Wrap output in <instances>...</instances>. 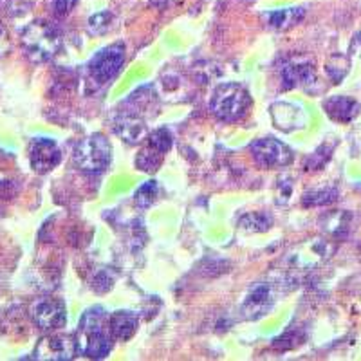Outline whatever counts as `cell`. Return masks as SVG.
Listing matches in <instances>:
<instances>
[{
    "label": "cell",
    "mask_w": 361,
    "mask_h": 361,
    "mask_svg": "<svg viewBox=\"0 0 361 361\" xmlns=\"http://www.w3.org/2000/svg\"><path fill=\"white\" fill-rule=\"evenodd\" d=\"M109 324H111V333L114 340L128 341L137 331L140 320L132 311H118L109 316Z\"/></svg>",
    "instance_id": "15"
},
{
    "label": "cell",
    "mask_w": 361,
    "mask_h": 361,
    "mask_svg": "<svg viewBox=\"0 0 361 361\" xmlns=\"http://www.w3.org/2000/svg\"><path fill=\"white\" fill-rule=\"evenodd\" d=\"M22 45L31 62L45 63L56 56L62 37L51 22L35 20L22 31Z\"/></svg>",
    "instance_id": "2"
},
{
    "label": "cell",
    "mask_w": 361,
    "mask_h": 361,
    "mask_svg": "<svg viewBox=\"0 0 361 361\" xmlns=\"http://www.w3.org/2000/svg\"><path fill=\"white\" fill-rule=\"evenodd\" d=\"M271 224H273V221H271L269 215L266 214H247L244 215L240 221H238V228L244 231H251V233H260V231H267L271 228Z\"/></svg>",
    "instance_id": "19"
},
{
    "label": "cell",
    "mask_w": 361,
    "mask_h": 361,
    "mask_svg": "<svg viewBox=\"0 0 361 361\" xmlns=\"http://www.w3.org/2000/svg\"><path fill=\"white\" fill-rule=\"evenodd\" d=\"M271 118H273L275 127L283 132L298 130V128H304L305 123H307V114L304 112V109L283 102L271 105Z\"/></svg>",
    "instance_id": "13"
},
{
    "label": "cell",
    "mask_w": 361,
    "mask_h": 361,
    "mask_svg": "<svg viewBox=\"0 0 361 361\" xmlns=\"http://www.w3.org/2000/svg\"><path fill=\"white\" fill-rule=\"evenodd\" d=\"M78 354L74 336H47L40 340L38 347L35 349V360H56L67 361L73 360Z\"/></svg>",
    "instance_id": "12"
},
{
    "label": "cell",
    "mask_w": 361,
    "mask_h": 361,
    "mask_svg": "<svg viewBox=\"0 0 361 361\" xmlns=\"http://www.w3.org/2000/svg\"><path fill=\"white\" fill-rule=\"evenodd\" d=\"M125 63V44L116 42L99 49L94 56L90 58L87 71H89V80L96 87L107 85L109 82L116 78Z\"/></svg>",
    "instance_id": "5"
},
{
    "label": "cell",
    "mask_w": 361,
    "mask_h": 361,
    "mask_svg": "<svg viewBox=\"0 0 361 361\" xmlns=\"http://www.w3.org/2000/svg\"><path fill=\"white\" fill-rule=\"evenodd\" d=\"M78 0H49V9L54 17L63 18L74 9Z\"/></svg>",
    "instance_id": "24"
},
{
    "label": "cell",
    "mask_w": 361,
    "mask_h": 361,
    "mask_svg": "<svg viewBox=\"0 0 361 361\" xmlns=\"http://www.w3.org/2000/svg\"><path fill=\"white\" fill-rule=\"evenodd\" d=\"M157 195H159V185L156 180H147L134 193V204L140 209H147L156 202Z\"/></svg>",
    "instance_id": "18"
},
{
    "label": "cell",
    "mask_w": 361,
    "mask_h": 361,
    "mask_svg": "<svg viewBox=\"0 0 361 361\" xmlns=\"http://www.w3.org/2000/svg\"><path fill=\"white\" fill-rule=\"evenodd\" d=\"M251 156L255 163L262 169H279V166H288L293 161L291 148L275 137H260L253 141L250 147Z\"/></svg>",
    "instance_id": "7"
},
{
    "label": "cell",
    "mask_w": 361,
    "mask_h": 361,
    "mask_svg": "<svg viewBox=\"0 0 361 361\" xmlns=\"http://www.w3.org/2000/svg\"><path fill=\"white\" fill-rule=\"evenodd\" d=\"M324 109L329 118L338 123H350L360 114V103L349 96H333L325 99Z\"/></svg>",
    "instance_id": "14"
},
{
    "label": "cell",
    "mask_w": 361,
    "mask_h": 361,
    "mask_svg": "<svg viewBox=\"0 0 361 361\" xmlns=\"http://www.w3.org/2000/svg\"><path fill=\"white\" fill-rule=\"evenodd\" d=\"M280 76L286 89L309 85L316 80L314 62L307 56H295L280 67Z\"/></svg>",
    "instance_id": "10"
},
{
    "label": "cell",
    "mask_w": 361,
    "mask_h": 361,
    "mask_svg": "<svg viewBox=\"0 0 361 361\" xmlns=\"http://www.w3.org/2000/svg\"><path fill=\"white\" fill-rule=\"evenodd\" d=\"M114 132L128 145H137L148 137L145 111L127 99L114 118Z\"/></svg>",
    "instance_id": "6"
},
{
    "label": "cell",
    "mask_w": 361,
    "mask_h": 361,
    "mask_svg": "<svg viewBox=\"0 0 361 361\" xmlns=\"http://www.w3.org/2000/svg\"><path fill=\"white\" fill-rule=\"evenodd\" d=\"M147 141H148L147 147L154 148L156 152L163 154L164 156V154L170 152V148H172L173 135L169 128H156L154 132H150V135L147 137Z\"/></svg>",
    "instance_id": "21"
},
{
    "label": "cell",
    "mask_w": 361,
    "mask_h": 361,
    "mask_svg": "<svg viewBox=\"0 0 361 361\" xmlns=\"http://www.w3.org/2000/svg\"><path fill=\"white\" fill-rule=\"evenodd\" d=\"M350 49H353L354 53L360 54V58H361V31L356 35V37H354L353 45H350Z\"/></svg>",
    "instance_id": "25"
},
{
    "label": "cell",
    "mask_w": 361,
    "mask_h": 361,
    "mask_svg": "<svg viewBox=\"0 0 361 361\" xmlns=\"http://www.w3.org/2000/svg\"><path fill=\"white\" fill-rule=\"evenodd\" d=\"M29 314L35 324L44 331H56L67 324V311L62 300L53 296L37 298L29 307Z\"/></svg>",
    "instance_id": "8"
},
{
    "label": "cell",
    "mask_w": 361,
    "mask_h": 361,
    "mask_svg": "<svg viewBox=\"0 0 361 361\" xmlns=\"http://www.w3.org/2000/svg\"><path fill=\"white\" fill-rule=\"evenodd\" d=\"M148 2H150V6H154V8L163 9V8H166V6H169L172 0H148Z\"/></svg>",
    "instance_id": "26"
},
{
    "label": "cell",
    "mask_w": 361,
    "mask_h": 361,
    "mask_svg": "<svg viewBox=\"0 0 361 361\" xmlns=\"http://www.w3.org/2000/svg\"><path fill=\"white\" fill-rule=\"evenodd\" d=\"M338 190L336 188H322V190H311V192H305L304 199H302V204L312 208V206H325L331 204L333 201H336Z\"/></svg>",
    "instance_id": "20"
},
{
    "label": "cell",
    "mask_w": 361,
    "mask_h": 361,
    "mask_svg": "<svg viewBox=\"0 0 361 361\" xmlns=\"http://www.w3.org/2000/svg\"><path fill=\"white\" fill-rule=\"evenodd\" d=\"M74 163L82 172L98 176L105 172L112 159V147L102 134H92L74 147Z\"/></svg>",
    "instance_id": "4"
},
{
    "label": "cell",
    "mask_w": 361,
    "mask_h": 361,
    "mask_svg": "<svg viewBox=\"0 0 361 361\" xmlns=\"http://www.w3.org/2000/svg\"><path fill=\"white\" fill-rule=\"evenodd\" d=\"M112 22H114L112 13L109 11L96 13V15H92V17L89 18V22H87V31H89L90 35H94V37H102V35L111 31Z\"/></svg>",
    "instance_id": "23"
},
{
    "label": "cell",
    "mask_w": 361,
    "mask_h": 361,
    "mask_svg": "<svg viewBox=\"0 0 361 361\" xmlns=\"http://www.w3.org/2000/svg\"><path fill=\"white\" fill-rule=\"evenodd\" d=\"M304 8H283L276 9V11L264 13V20L267 22V25L273 29H279V31H286V29L300 24V22L304 20Z\"/></svg>",
    "instance_id": "16"
},
{
    "label": "cell",
    "mask_w": 361,
    "mask_h": 361,
    "mask_svg": "<svg viewBox=\"0 0 361 361\" xmlns=\"http://www.w3.org/2000/svg\"><path fill=\"white\" fill-rule=\"evenodd\" d=\"M350 58L347 54H333L325 63V73L333 83H340L349 74Z\"/></svg>",
    "instance_id": "17"
},
{
    "label": "cell",
    "mask_w": 361,
    "mask_h": 361,
    "mask_svg": "<svg viewBox=\"0 0 361 361\" xmlns=\"http://www.w3.org/2000/svg\"><path fill=\"white\" fill-rule=\"evenodd\" d=\"M251 105L250 90L240 83H221L214 90L209 111L224 123H235L243 118Z\"/></svg>",
    "instance_id": "3"
},
{
    "label": "cell",
    "mask_w": 361,
    "mask_h": 361,
    "mask_svg": "<svg viewBox=\"0 0 361 361\" xmlns=\"http://www.w3.org/2000/svg\"><path fill=\"white\" fill-rule=\"evenodd\" d=\"M112 336L109 314L103 307H90L80 318L74 333V343L80 356L90 360H103L112 350Z\"/></svg>",
    "instance_id": "1"
},
{
    "label": "cell",
    "mask_w": 361,
    "mask_h": 361,
    "mask_svg": "<svg viewBox=\"0 0 361 361\" xmlns=\"http://www.w3.org/2000/svg\"><path fill=\"white\" fill-rule=\"evenodd\" d=\"M163 163V154L156 152L154 148L147 147L143 148L137 157H135V166L141 170V172H156L157 169Z\"/></svg>",
    "instance_id": "22"
},
{
    "label": "cell",
    "mask_w": 361,
    "mask_h": 361,
    "mask_svg": "<svg viewBox=\"0 0 361 361\" xmlns=\"http://www.w3.org/2000/svg\"><path fill=\"white\" fill-rule=\"evenodd\" d=\"M29 159H31V166L35 172L47 173L60 164L62 152L53 140L38 137V140H33L31 148H29Z\"/></svg>",
    "instance_id": "11"
},
{
    "label": "cell",
    "mask_w": 361,
    "mask_h": 361,
    "mask_svg": "<svg viewBox=\"0 0 361 361\" xmlns=\"http://www.w3.org/2000/svg\"><path fill=\"white\" fill-rule=\"evenodd\" d=\"M276 298L279 296H276V289L273 283H255L243 304L244 318L246 320H259V318H262L264 314H267L273 309V305L276 304Z\"/></svg>",
    "instance_id": "9"
}]
</instances>
